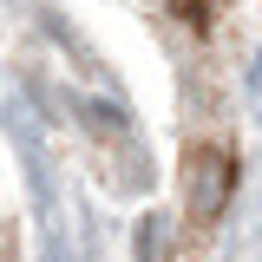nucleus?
<instances>
[{
  "mask_svg": "<svg viewBox=\"0 0 262 262\" xmlns=\"http://www.w3.org/2000/svg\"><path fill=\"white\" fill-rule=\"evenodd\" d=\"M229 177H236V158H229L223 144H196L190 151V216H216L229 196Z\"/></svg>",
  "mask_w": 262,
  "mask_h": 262,
  "instance_id": "1",
  "label": "nucleus"
},
{
  "mask_svg": "<svg viewBox=\"0 0 262 262\" xmlns=\"http://www.w3.org/2000/svg\"><path fill=\"white\" fill-rule=\"evenodd\" d=\"M210 7H216V0H170V13H177L184 27H210Z\"/></svg>",
  "mask_w": 262,
  "mask_h": 262,
  "instance_id": "2",
  "label": "nucleus"
}]
</instances>
